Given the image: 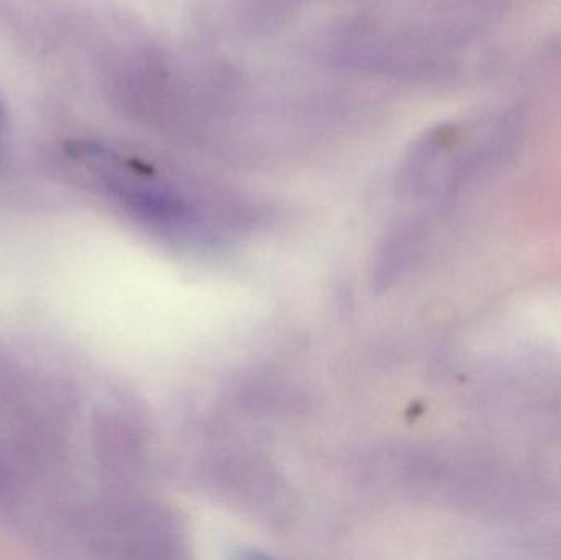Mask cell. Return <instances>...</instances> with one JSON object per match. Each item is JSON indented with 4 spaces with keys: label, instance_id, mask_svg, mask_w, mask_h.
<instances>
[{
    "label": "cell",
    "instance_id": "obj_1",
    "mask_svg": "<svg viewBox=\"0 0 561 560\" xmlns=\"http://www.w3.org/2000/svg\"><path fill=\"white\" fill-rule=\"evenodd\" d=\"M3 121H5V114H3V105L2 102H0V128H2Z\"/></svg>",
    "mask_w": 561,
    "mask_h": 560
}]
</instances>
